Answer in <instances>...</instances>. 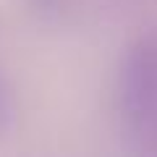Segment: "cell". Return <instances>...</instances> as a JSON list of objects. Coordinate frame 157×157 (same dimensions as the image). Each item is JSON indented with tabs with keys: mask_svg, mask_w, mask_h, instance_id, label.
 Segmentation results:
<instances>
[{
	"mask_svg": "<svg viewBox=\"0 0 157 157\" xmlns=\"http://www.w3.org/2000/svg\"><path fill=\"white\" fill-rule=\"evenodd\" d=\"M118 113L126 134L157 152V34L136 39L121 60Z\"/></svg>",
	"mask_w": 157,
	"mask_h": 157,
	"instance_id": "6da1fadb",
	"label": "cell"
},
{
	"mask_svg": "<svg viewBox=\"0 0 157 157\" xmlns=\"http://www.w3.org/2000/svg\"><path fill=\"white\" fill-rule=\"evenodd\" d=\"M13 113H16V107H13V92H11V86H8L6 76L0 73V134L11 126Z\"/></svg>",
	"mask_w": 157,
	"mask_h": 157,
	"instance_id": "7a4b0ae2",
	"label": "cell"
}]
</instances>
